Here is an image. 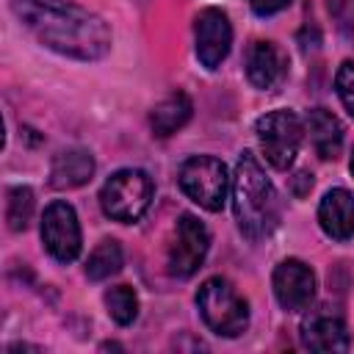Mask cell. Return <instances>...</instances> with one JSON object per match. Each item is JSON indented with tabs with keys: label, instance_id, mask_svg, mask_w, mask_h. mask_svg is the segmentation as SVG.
Returning <instances> with one entry per match:
<instances>
[{
	"label": "cell",
	"instance_id": "1",
	"mask_svg": "<svg viewBox=\"0 0 354 354\" xmlns=\"http://www.w3.org/2000/svg\"><path fill=\"white\" fill-rule=\"evenodd\" d=\"M11 8L44 47L61 55L97 61L111 50L108 25L72 0H11Z\"/></svg>",
	"mask_w": 354,
	"mask_h": 354
},
{
	"label": "cell",
	"instance_id": "2",
	"mask_svg": "<svg viewBox=\"0 0 354 354\" xmlns=\"http://www.w3.org/2000/svg\"><path fill=\"white\" fill-rule=\"evenodd\" d=\"M232 210L238 230L249 241H263L279 224V194L252 152H243L232 177Z\"/></svg>",
	"mask_w": 354,
	"mask_h": 354
},
{
	"label": "cell",
	"instance_id": "3",
	"mask_svg": "<svg viewBox=\"0 0 354 354\" xmlns=\"http://www.w3.org/2000/svg\"><path fill=\"white\" fill-rule=\"evenodd\" d=\"M196 307H199V315L207 324V329L221 335V337H238L249 326V307H246V301L221 277H210V279H205L199 285Z\"/></svg>",
	"mask_w": 354,
	"mask_h": 354
},
{
	"label": "cell",
	"instance_id": "4",
	"mask_svg": "<svg viewBox=\"0 0 354 354\" xmlns=\"http://www.w3.org/2000/svg\"><path fill=\"white\" fill-rule=\"evenodd\" d=\"M152 196H155V188L147 171L119 169L105 180L100 191V205L105 216H111L113 221L133 224L147 213V207L152 205Z\"/></svg>",
	"mask_w": 354,
	"mask_h": 354
},
{
	"label": "cell",
	"instance_id": "5",
	"mask_svg": "<svg viewBox=\"0 0 354 354\" xmlns=\"http://www.w3.org/2000/svg\"><path fill=\"white\" fill-rule=\"evenodd\" d=\"M180 188L185 191V196L191 202H196L199 207L216 213L224 207L227 194H230V174L227 166L213 158V155H194L180 166Z\"/></svg>",
	"mask_w": 354,
	"mask_h": 354
},
{
	"label": "cell",
	"instance_id": "6",
	"mask_svg": "<svg viewBox=\"0 0 354 354\" xmlns=\"http://www.w3.org/2000/svg\"><path fill=\"white\" fill-rule=\"evenodd\" d=\"M254 133L260 138L266 160L279 171H285L293 163V158L301 147V138H304L301 119L288 108H279V111L260 116L254 124Z\"/></svg>",
	"mask_w": 354,
	"mask_h": 354
},
{
	"label": "cell",
	"instance_id": "7",
	"mask_svg": "<svg viewBox=\"0 0 354 354\" xmlns=\"http://www.w3.org/2000/svg\"><path fill=\"white\" fill-rule=\"evenodd\" d=\"M41 241L44 249L58 263H72L80 254V224L69 202H50L41 216Z\"/></svg>",
	"mask_w": 354,
	"mask_h": 354
},
{
	"label": "cell",
	"instance_id": "8",
	"mask_svg": "<svg viewBox=\"0 0 354 354\" xmlns=\"http://www.w3.org/2000/svg\"><path fill=\"white\" fill-rule=\"evenodd\" d=\"M207 249H210V232H207V227L196 216L183 213L180 221H177V230H174L169 260H166L169 274L171 277H180V279L191 277L202 266Z\"/></svg>",
	"mask_w": 354,
	"mask_h": 354
},
{
	"label": "cell",
	"instance_id": "9",
	"mask_svg": "<svg viewBox=\"0 0 354 354\" xmlns=\"http://www.w3.org/2000/svg\"><path fill=\"white\" fill-rule=\"evenodd\" d=\"M274 296L288 313L307 310L315 299V274L307 263L288 257L274 268Z\"/></svg>",
	"mask_w": 354,
	"mask_h": 354
},
{
	"label": "cell",
	"instance_id": "10",
	"mask_svg": "<svg viewBox=\"0 0 354 354\" xmlns=\"http://www.w3.org/2000/svg\"><path fill=\"white\" fill-rule=\"evenodd\" d=\"M194 36H196V58L202 66L216 69L221 61L230 55L232 44V25L221 8H205L199 11L194 22Z\"/></svg>",
	"mask_w": 354,
	"mask_h": 354
},
{
	"label": "cell",
	"instance_id": "11",
	"mask_svg": "<svg viewBox=\"0 0 354 354\" xmlns=\"http://www.w3.org/2000/svg\"><path fill=\"white\" fill-rule=\"evenodd\" d=\"M301 346L310 351H346L348 348V329L340 315L329 313L326 307L313 310L299 326Z\"/></svg>",
	"mask_w": 354,
	"mask_h": 354
},
{
	"label": "cell",
	"instance_id": "12",
	"mask_svg": "<svg viewBox=\"0 0 354 354\" xmlns=\"http://www.w3.org/2000/svg\"><path fill=\"white\" fill-rule=\"evenodd\" d=\"M318 224L335 241H348L354 235V196L346 188H332L318 205Z\"/></svg>",
	"mask_w": 354,
	"mask_h": 354
},
{
	"label": "cell",
	"instance_id": "13",
	"mask_svg": "<svg viewBox=\"0 0 354 354\" xmlns=\"http://www.w3.org/2000/svg\"><path fill=\"white\" fill-rule=\"evenodd\" d=\"M246 75L254 88H274L285 77L282 53L271 41H252L246 50Z\"/></svg>",
	"mask_w": 354,
	"mask_h": 354
},
{
	"label": "cell",
	"instance_id": "14",
	"mask_svg": "<svg viewBox=\"0 0 354 354\" xmlns=\"http://www.w3.org/2000/svg\"><path fill=\"white\" fill-rule=\"evenodd\" d=\"M94 174V158L88 149H80V147H72V149H64L53 158V166H50V185L53 188H80L91 180Z\"/></svg>",
	"mask_w": 354,
	"mask_h": 354
},
{
	"label": "cell",
	"instance_id": "15",
	"mask_svg": "<svg viewBox=\"0 0 354 354\" xmlns=\"http://www.w3.org/2000/svg\"><path fill=\"white\" fill-rule=\"evenodd\" d=\"M307 133H310V141H313L315 152L324 160H335L340 155V147H343V124L337 122V116L332 111H326V108L310 111V116H307Z\"/></svg>",
	"mask_w": 354,
	"mask_h": 354
},
{
	"label": "cell",
	"instance_id": "16",
	"mask_svg": "<svg viewBox=\"0 0 354 354\" xmlns=\"http://www.w3.org/2000/svg\"><path fill=\"white\" fill-rule=\"evenodd\" d=\"M191 111H194V105H191L188 94L174 91V94L163 97V100L152 108V113H149L152 133H155V136H160V138H166V136L177 133V130L191 119Z\"/></svg>",
	"mask_w": 354,
	"mask_h": 354
},
{
	"label": "cell",
	"instance_id": "17",
	"mask_svg": "<svg viewBox=\"0 0 354 354\" xmlns=\"http://www.w3.org/2000/svg\"><path fill=\"white\" fill-rule=\"evenodd\" d=\"M122 268V246L113 241V238H105L94 246V252L88 254V263H86V277L100 282V279H108L113 277L116 271Z\"/></svg>",
	"mask_w": 354,
	"mask_h": 354
},
{
	"label": "cell",
	"instance_id": "18",
	"mask_svg": "<svg viewBox=\"0 0 354 354\" xmlns=\"http://www.w3.org/2000/svg\"><path fill=\"white\" fill-rule=\"evenodd\" d=\"M105 307H108V315L119 324V326H127L136 321L138 315V296L133 288L127 285H116L105 293Z\"/></svg>",
	"mask_w": 354,
	"mask_h": 354
},
{
	"label": "cell",
	"instance_id": "19",
	"mask_svg": "<svg viewBox=\"0 0 354 354\" xmlns=\"http://www.w3.org/2000/svg\"><path fill=\"white\" fill-rule=\"evenodd\" d=\"M33 216V191L25 188V185H17L8 191V199H6V221H8V230L19 232L28 227Z\"/></svg>",
	"mask_w": 354,
	"mask_h": 354
},
{
	"label": "cell",
	"instance_id": "20",
	"mask_svg": "<svg viewBox=\"0 0 354 354\" xmlns=\"http://www.w3.org/2000/svg\"><path fill=\"white\" fill-rule=\"evenodd\" d=\"M335 88L346 111L354 116V61H343L337 75H335Z\"/></svg>",
	"mask_w": 354,
	"mask_h": 354
},
{
	"label": "cell",
	"instance_id": "21",
	"mask_svg": "<svg viewBox=\"0 0 354 354\" xmlns=\"http://www.w3.org/2000/svg\"><path fill=\"white\" fill-rule=\"evenodd\" d=\"M249 6H252L254 14H260V17H271V14L282 11V8H288L290 0H249Z\"/></svg>",
	"mask_w": 354,
	"mask_h": 354
},
{
	"label": "cell",
	"instance_id": "22",
	"mask_svg": "<svg viewBox=\"0 0 354 354\" xmlns=\"http://www.w3.org/2000/svg\"><path fill=\"white\" fill-rule=\"evenodd\" d=\"M348 3H351V0H326L329 11H332L335 17H343V14H346V8H348Z\"/></svg>",
	"mask_w": 354,
	"mask_h": 354
},
{
	"label": "cell",
	"instance_id": "23",
	"mask_svg": "<svg viewBox=\"0 0 354 354\" xmlns=\"http://www.w3.org/2000/svg\"><path fill=\"white\" fill-rule=\"evenodd\" d=\"M348 169H351V174H354V152H351V163H348Z\"/></svg>",
	"mask_w": 354,
	"mask_h": 354
}]
</instances>
